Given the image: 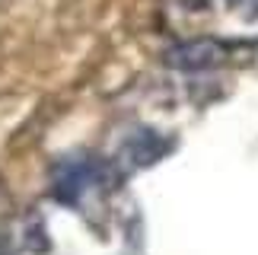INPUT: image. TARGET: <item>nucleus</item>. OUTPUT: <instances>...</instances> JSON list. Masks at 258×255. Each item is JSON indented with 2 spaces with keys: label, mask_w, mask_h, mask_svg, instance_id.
<instances>
[{
  "label": "nucleus",
  "mask_w": 258,
  "mask_h": 255,
  "mask_svg": "<svg viewBox=\"0 0 258 255\" xmlns=\"http://www.w3.org/2000/svg\"><path fill=\"white\" fill-rule=\"evenodd\" d=\"M230 4L239 10V13H245V16H255L258 13V0H230Z\"/></svg>",
  "instance_id": "nucleus-4"
},
{
  "label": "nucleus",
  "mask_w": 258,
  "mask_h": 255,
  "mask_svg": "<svg viewBox=\"0 0 258 255\" xmlns=\"http://www.w3.org/2000/svg\"><path fill=\"white\" fill-rule=\"evenodd\" d=\"M166 147H169L166 137H160L156 131H150V128H141V131L127 141V156H131L134 166H150L166 153Z\"/></svg>",
  "instance_id": "nucleus-3"
},
{
  "label": "nucleus",
  "mask_w": 258,
  "mask_h": 255,
  "mask_svg": "<svg viewBox=\"0 0 258 255\" xmlns=\"http://www.w3.org/2000/svg\"><path fill=\"white\" fill-rule=\"evenodd\" d=\"M223 61V45L217 38H191V42H178L166 51V64L172 71H207V67H217Z\"/></svg>",
  "instance_id": "nucleus-2"
},
{
  "label": "nucleus",
  "mask_w": 258,
  "mask_h": 255,
  "mask_svg": "<svg viewBox=\"0 0 258 255\" xmlns=\"http://www.w3.org/2000/svg\"><path fill=\"white\" fill-rule=\"evenodd\" d=\"M102 175H105V163L89 160V156H67L54 169V198L64 204H74Z\"/></svg>",
  "instance_id": "nucleus-1"
}]
</instances>
